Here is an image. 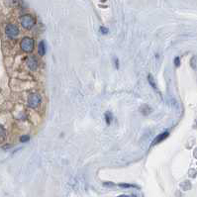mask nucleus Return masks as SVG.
<instances>
[{"instance_id":"nucleus-6","label":"nucleus","mask_w":197,"mask_h":197,"mask_svg":"<svg viewBox=\"0 0 197 197\" xmlns=\"http://www.w3.org/2000/svg\"><path fill=\"white\" fill-rule=\"evenodd\" d=\"M168 132H163V133L160 134L158 136H156V138L153 141L152 145H156V144H160L161 142H163V140H166L167 137H168Z\"/></svg>"},{"instance_id":"nucleus-3","label":"nucleus","mask_w":197,"mask_h":197,"mask_svg":"<svg viewBox=\"0 0 197 197\" xmlns=\"http://www.w3.org/2000/svg\"><path fill=\"white\" fill-rule=\"evenodd\" d=\"M41 101H42V98L39 94L34 93V94H31V95L28 97V104L29 106L32 108H36L38 105L41 103Z\"/></svg>"},{"instance_id":"nucleus-14","label":"nucleus","mask_w":197,"mask_h":197,"mask_svg":"<svg viewBox=\"0 0 197 197\" xmlns=\"http://www.w3.org/2000/svg\"><path fill=\"white\" fill-rule=\"evenodd\" d=\"M100 32L102 34H107L108 32H109V30H108L106 27H100Z\"/></svg>"},{"instance_id":"nucleus-2","label":"nucleus","mask_w":197,"mask_h":197,"mask_svg":"<svg viewBox=\"0 0 197 197\" xmlns=\"http://www.w3.org/2000/svg\"><path fill=\"white\" fill-rule=\"evenodd\" d=\"M21 24L25 29H31L35 25V19L31 15H24L21 18Z\"/></svg>"},{"instance_id":"nucleus-11","label":"nucleus","mask_w":197,"mask_h":197,"mask_svg":"<svg viewBox=\"0 0 197 197\" xmlns=\"http://www.w3.org/2000/svg\"><path fill=\"white\" fill-rule=\"evenodd\" d=\"M5 136H6V133H5L4 128H3V127L0 126V139L4 140L5 139Z\"/></svg>"},{"instance_id":"nucleus-8","label":"nucleus","mask_w":197,"mask_h":197,"mask_svg":"<svg viewBox=\"0 0 197 197\" xmlns=\"http://www.w3.org/2000/svg\"><path fill=\"white\" fill-rule=\"evenodd\" d=\"M148 79H149V82H150V84L153 86V88L155 90H156L158 89V86H156V81H155V79H153V77L152 76V75H149V76H148Z\"/></svg>"},{"instance_id":"nucleus-17","label":"nucleus","mask_w":197,"mask_h":197,"mask_svg":"<svg viewBox=\"0 0 197 197\" xmlns=\"http://www.w3.org/2000/svg\"><path fill=\"white\" fill-rule=\"evenodd\" d=\"M102 1H105V0H102Z\"/></svg>"},{"instance_id":"nucleus-4","label":"nucleus","mask_w":197,"mask_h":197,"mask_svg":"<svg viewBox=\"0 0 197 197\" xmlns=\"http://www.w3.org/2000/svg\"><path fill=\"white\" fill-rule=\"evenodd\" d=\"M5 33L8 37L10 38H16L19 35V29L16 25H7L6 28H5Z\"/></svg>"},{"instance_id":"nucleus-1","label":"nucleus","mask_w":197,"mask_h":197,"mask_svg":"<svg viewBox=\"0 0 197 197\" xmlns=\"http://www.w3.org/2000/svg\"><path fill=\"white\" fill-rule=\"evenodd\" d=\"M21 49L26 53H31L32 51L34 50V40L31 39V38H24V39L21 41Z\"/></svg>"},{"instance_id":"nucleus-5","label":"nucleus","mask_w":197,"mask_h":197,"mask_svg":"<svg viewBox=\"0 0 197 197\" xmlns=\"http://www.w3.org/2000/svg\"><path fill=\"white\" fill-rule=\"evenodd\" d=\"M27 64L28 66L30 67L31 71H36L37 67H38V61L35 56H30L27 61Z\"/></svg>"},{"instance_id":"nucleus-9","label":"nucleus","mask_w":197,"mask_h":197,"mask_svg":"<svg viewBox=\"0 0 197 197\" xmlns=\"http://www.w3.org/2000/svg\"><path fill=\"white\" fill-rule=\"evenodd\" d=\"M105 119H106V122H107L108 125H110V123H111V121L113 119L111 113H110V112H106V113H105Z\"/></svg>"},{"instance_id":"nucleus-12","label":"nucleus","mask_w":197,"mask_h":197,"mask_svg":"<svg viewBox=\"0 0 197 197\" xmlns=\"http://www.w3.org/2000/svg\"><path fill=\"white\" fill-rule=\"evenodd\" d=\"M191 66L194 69H196V56H193L192 60H191Z\"/></svg>"},{"instance_id":"nucleus-10","label":"nucleus","mask_w":197,"mask_h":197,"mask_svg":"<svg viewBox=\"0 0 197 197\" xmlns=\"http://www.w3.org/2000/svg\"><path fill=\"white\" fill-rule=\"evenodd\" d=\"M120 186L123 188H138V186L134 184H128V183H121Z\"/></svg>"},{"instance_id":"nucleus-7","label":"nucleus","mask_w":197,"mask_h":197,"mask_svg":"<svg viewBox=\"0 0 197 197\" xmlns=\"http://www.w3.org/2000/svg\"><path fill=\"white\" fill-rule=\"evenodd\" d=\"M39 55L41 56L46 55V45H45V42L44 41H42L39 44Z\"/></svg>"},{"instance_id":"nucleus-13","label":"nucleus","mask_w":197,"mask_h":197,"mask_svg":"<svg viewBox=\"0 0 197 197\" xmlns=\"http://www.w3.org/2000/svg\"><path fill=\"white\" fill-rule=\"evenodd\" d=\"M29 140H30V137H29V136H23L20 139V141L22 142V143H24V142H28Z\"/></svg>"},{"instance_id":"nucleus-16","label":"nucleus","mask_w":197,"mask_h":197,"mask_svg":"<svg viewBox=\"0 0 197 197\" xmlns=\"http://www.w3.org/2000/svg\"><path fill=\"white\" fill-rule=\"evenodd\" d=\"M104 185L105 186H113L114 184H113V183H111V182H104Z\"/></svg>"},{"instance_id":"nucleus-15","label":"nucleus","mask_w":197,"mask_h":197,"mask_svg":"<svg viewBox=\"0 0 197 197\" xmlns=\"http://www.w3.org/2000/svg\"><path fill=\"white\" fill-rule=\"evenodd\" d=\"M174 64L176 66H180V60H179V56H176V58L174 59Z\"/></svg>"}]
</instances>
